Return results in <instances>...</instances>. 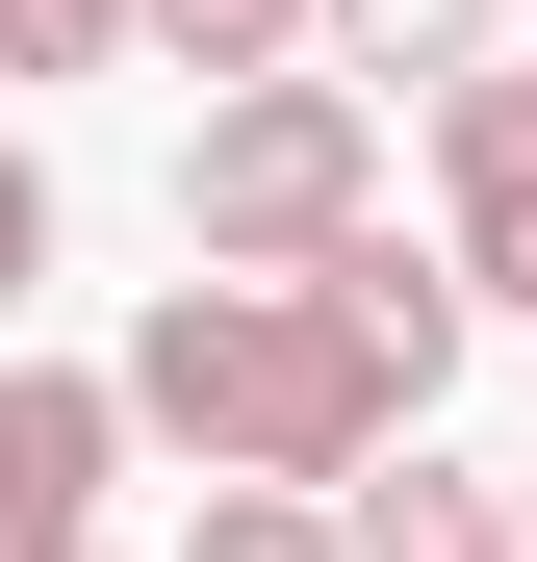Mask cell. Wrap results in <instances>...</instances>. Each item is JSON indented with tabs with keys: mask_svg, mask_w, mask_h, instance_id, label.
Here are the masks:
<instances>
[{
	"mask_svg": "<svg viewBox=\"0 0 537 562\" xmlns=\"http://www.w3.org/2000/svg\"><path fill=\"white\" fill-rule=\"evenodd\" d=\"M384 231V103H333V77H256V103L179 128V281H307Z\"/></svg>",
	"mask_w": 537,
	"mask_h": 562,
	"instance_id": "2",
	"label": "cell"
},
{
	"mask_svg": "<svg viewBox=\"0 0 537 562\" xmlns=\"http://www.w3.org/2000/svg\"><path fill=\"white\" fill-rule=\"evenodd\" d=\"M179 562H333V512H307V486H205V512H179Z\"/></svg>",
	"mask_w": 537,
	"mask_h": 562,
	"instance_id": "9",
	"label": "cell"
},
{
	"mask_svg": "<svg viewBox=\"0 0 537 562\" xmlns=\"http://www.w3.org/2000/svg\"><path fill=\"white\" fill-rule=\"evenodd\" d=\"M307 307H333V333H358V358H384V409H410V435H435V384H461V281H435V256H410V231H358V256H307Z\"/></svg>",
	"mask_w": 537,
	"mask_h": 562,
	"instance_id": "5",
	"label": "cell"
},
{
	"mask_svg": "<svg viewBox=\"0 0 537 562\" xmlns=\"http://www.w3.org/2000/svg\"><path fill=\"white\" fill-rule=\"evenodd\" d=\"M486 26H512V0H307V77H333V103H384V77H410V103H461Z\"/></svg>",
	"mask_w": 537,
	"mask_h": 562,
	"instance_id": "7",
	"label": "cell"
},
{
	"mask_svg": "<svg viewBox=\"0 0 537 562\" xmlns=\"http://www.w3.org/2000/svg\"><path fill=\"white\" fill-rule=\"evenodd\" d=\"M512 562H537V486H512Z\"/></svg>",
	"mask_w": 537,
	"mask_h": 562,
	"instance_id": "12",
	"label": "cell"
},
{
	"mask_svg": "<svg viewBox=\"0 0 537 562\" xmlns=\"http://www.w3.org/2000/svg\"><path fill=\"white\" fill-rule=\"evenodd\" d=\"M103 409H128V435H179L205 486H307V512L410 435V409H384V358H358L307 281H154L128 358H103Z\"/></svg>",
	"mask_w": 537,
	"mask_h": 562,
	"instance_id": "1",
	"label": "cell"
},
{
	"mask_svg": "<svg viewBox=\"0 0 537 562\" xmlns=\"http://www.w3.org/2000/svg\"><path fill=\"white\" fill-rule=\"evenodd\" d=\"M128 52H179L205 103H256V77H307V0H128Z\"/></svg>",
	"mask_w": 537,
	"mask_h": 562,
	"instance_id": "8",
	"label": "cell"
},
{
	"mask_svg": "<svg viewBox=\"0 0 537 562\" xmlns=\"http://www.w3.org/2000/svg\"><path fill=\"white\" fill-rule=\"evenodd\" d=\"M435 128V281H461V333L537 307V52H486L461 103H410Z\"/></svg>",
	"mask_w": 537,
	"mask_h": 562,
	"instance_id": "3",
	"label": "cell"
},
{
	"mask_svg": "<svg viewBox=\"0 0 537 562\" xmlns=\"http://www.w3.org/2000/svg\"><path fill=\"white\" fill-rule=\"evenodd\" d=\"M103 486H128L103 358H0V562H103Z\"/></svg>",
	"mask_w": 537,
	"mask_h": 562,
	"instance_id": "4",
	"label": "cell"
},
{
	"mask_svg": "<svg viewBox=\"0 0 537 562\" xmlns=\"http://www.w3.org/2000/svg\"><path fill=\"white\" fill-rule=\"evenodd\" d=\"M333 562H512V486L435 460V435H384V460L333 486Z\"/></svg>",
	"mask_w": 537,
	"mask_h": 562,
	"instance_id": "6",
	"label": "cell"
},
{
	"mask_svg": "<svg viewBox=\"0 0 537 562\" xmlns=\"http://www.w3.org/2000/svg\"><path fill=\"white\" fill-rule=\"evenodd\" d=\"M128 52V0H0V77H103Z\"/></svg>",
	"mask_w": 537,
	"mask_h": 562,
	"instance_id": "10",
	"label": "cell"
},
{
	"mask_svg": "<svg viewBox=\"0 0 537 562\" xmlns=\"http://www.w3.org/2000/svg\"><path fill=\"white\" fill-rule=\"evenodd\" d=\"M26 281H52V154L0 128V307H26Z\"/></svg>",
	"mask_w": 537,
	"mask_h": 562,
	"instance_id": "11",
	"label": "cell"
}]
</instances>
